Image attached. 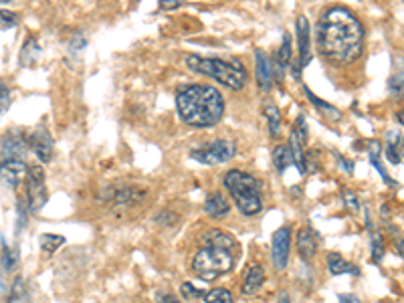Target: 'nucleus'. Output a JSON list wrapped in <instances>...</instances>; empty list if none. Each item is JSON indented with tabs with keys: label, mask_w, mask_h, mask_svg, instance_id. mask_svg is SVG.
<instances>
[{
	"label": "nucleus",
	"mask_w": 404,
	"mask_h": 303,
	"mask_svg": "<svg viewBox=\"0 0 404 303\" xmlns=\"http://www.w3.org/2000/svg\"><path fill=\"white\" fill-rule=\"evenodd\" d=\"M180 293L186 297V300H198V297H202V291L200 289H196L192 283H182V287H180Z\"/></svg>",
	"instance_id": "30"
},
{
	"label": "nucleus",
	"mask_w": 404,
	"mask_h": 303,
	"mask_svg": "<svg viewBox=\"0 0 404 303\" xmlns=\"http://www.w3.org/2000/svg\"><path fill=\"white\" fill-rule=\"evenodd\" d=\"M6 2H10V0H0V4H6Z\"/></svg>",
	"instance_id": "42"
},
{
	"label": "nucleus",
	"mask_w": 404,
	"mask_h": 303,
	"mask_svg": "<svg viewBox=\"0 0 404 303\" xmlns=\"http://www.w3.org/2000/svg\"><path fill=\"white\" fill-rule=\"evenodd\" d=\"M47 202L45 172L41 166H28L27 174V204L32 213H41Z\"/></svg>",
	"instance_id": "7"
},
{
	"label": "nucleus",
	"mask_w": 404,
	"mask_h": 303,
	"mask_svg": "<svg viewBox=\"0 0 404 303\" xmlns=\"http://www.w3.org/2000/svg\"><path fill=\"white\" fill-rule=\"evenodd\" d=\"M340 297V303H362L356 295H346V293H342V295H338Z\"/></svg>",
	"instance_id": "37"
},
{
	"label": "nucleus",
	"mask_w": 404,
	"mask_h": 303,
	"mask_svg": "<svg viewBox=\"0 0 404 303\" xmlns=\"http://www.w3.org/2000/svg\"><path fill=\"white\" fill-rule=\"evenodd\" d=\"M180 117L194 128H211L224 113V99L211 85H184L176 93Z\"/></svg>",
	"instance_id": "2"
},
{
	"label": "nucleus",
	"mask_w": 404,
	"mask_h": 303,
	"mask_svg": "<svg viewBox=\"0 0 404 303\" xmlns=\"http://www.w3.org/2000/svg\"><path fill=\"white\" fill-rule=\"evenodd\" d=\"M297 251H299V257L305 259V261H311L316 257V251H318V243L314 239V233L309 228L301 231L297 235Z\"/></svg>",
	"instance_id": "17"
},
{
	"label": "nucleus",
	"mask_w": 404,
	"mask_h": 303,
	"mask_svg": "<svg viewBox=\"0 0 404 303\" xmlns=\"http://www.w3.org/2000/svg\"><path fill=\"white\" fill-rule=\"evenodd\" d=\"M190 71L206 75L220 85L239 91L247 83V71L239 61H224V59H204V57L190 55L186 59Z\"/></svg>",
	"instance_id": "3"
},
{
	"label": "nucleus",
	"mask_w": 404,
	"mask_h": 303,
	"mask_svg": "<svg viewBox=\"0 0 404 303\" xmlns=\"http://www.w3.org/2000/svg\"><path fill=\"white\" fill-rule=\"evenodd\" d=\"M294 134H296L297 138L301 139L303 144L307 141V124H305V117L303 115H299L296 121V128H294Z\"/></svg>",
	"instance_id": "31"
},
{
	"label": "nucleus",
	"mask_w": 404,
	"mask_h": 303,
	"mask_svg": "<svg viewBox=\"0 0 404 303\" xmlns=\"http://www.w3.org/2000/svg\"><path fill=\"white\" fill-rule=\"evenodd\" d=\"M307 97H309V99L314 101V106H316V108H320L325 115H329V117H334V119H340V117H342V111L336 110V108H331V106H327V104L322 101L320 97H316L309 89H307Z\"/></svg>",
	"instance_id": "28"
},
{
	"label": "nucleus",
	"mask_w": 404,
	"mask_h": 303,
	"mask_svg": "<svg viewBox=\"0 0 404 303\" xmlns=\"http://www.w3.org/2000/svg\"><path fill=\"white\" fill-rule=\"evenodd\" d=\"M190 156L196 162H202V164H224V162H229V160H233L237 156V146L231 139H218V141L206 144V146H202L198 150H192Z\"/></svg>",
	"instance_id": "6"
},
{
	"label": "nucleus",
	"mask_w": 404,
	"mask_h": 303,
	"mask_svg": "<svg viewBox=\"0 0 404 303\" xmlns=\"http://www.w3.org/2000/svg\"><path fill=\"white\" fill-rule=\"evenodd\" d=\"M401 150H403V156H401V158H404V139H403V148H401Z\"/></svg>",
	"instance_id": "43"
},
{
	"label": "nucleus",
	"mask_w": 404,
	"mask_h": 303,
	"mask_svg": "<svg viewBox=\"0 0 404 303\" xmlns=\"http://www.w3.org/2000/svg\"><path fill=\"white\" fill-rule=\"evenodd\" d=\"M279 303H291V302H289V295H287V293H281V297H279Z\"/></svg>",
	"instance_id": "39"
},
{
	"label": "nucleus",
	"mask_w": 404,
	"mask_h": 303,
	"mask_svg": "<svg viewBox=\"0 0 404 303\" xmlns=\"http://www.w3.org/2000/svg\"><path fill=\"white\" fill-rule=\"evenodd\" d=\"M297 43H299V61L296 65V77H299V69H303L311 59V39H309V23L305 17L297 19Z\"/></svg>",
	"instance_id": "11"
},
{
	"label": "nucleus",
	"mask_w": 404,
	"mask_h": 303,
	"mask_svg": "<svg viewBox=\"0 0 404 303\" xmlns=\"http://www.w3.org/2000/svg\"><path fill=\"white\" fill-rule=\"evenodd\" d=\"M378 154H380V144H378V141H372V144H370V162H372V166L376 168V172L382 176V180H384L388 186H396V182L388 176V172L384 170V166L380 164Z\"/></svg>",
	"instance_id": "23"
},
{
	"label": "nucleus",
	"mask_w": 404,
	"mask_h": 303,
	"mask_svg": "<svg viewBox=\"0 0 404 303\" xmlns=\"http://www.w3.org/2000/svg\"><path fill=\"white\" fill-rule=\"evenodd\" d=\"M28 144H30V150L35 152V156H37L43 164L51 162V158H53V139H51L47 130H37V132L30 136Z\"/></svg>",
	"instance_id": "12"
},
{
	"label": "nucleus",
	"mask_w": 404,
	"mask_h": 303,
	"mask_svg": "<svg viewBox=\"0 0 404 303\" xmlns=\"http://www.w3.org/2000/svg\"><path fill=\"white\" fill-rule=\"evenodd\" d=\"M366 224H368L370 239H372V261H374V263H378V261L382 259V253H384V247H382V237H380V233H376V231H374V226H372L370 217L366 219Z\"/></svg>",
	"instance_id": "26"
},
{
	"label": "nucleus",
	"mask_w": 404,
	"mask_h": 303,
	"mask_svg": "<svg viewBox=\"0 0 404 303\" xmlns=\"http://www.w3.org/2000/svg\"><path fill=\"white\" fill-rule=\"evenodd\" d=\"M275 81V69H273V63L271 59L263 51H257V83H259V89L263 93L271 91Z\"/></svg>",
	"instance_id": "13"
},
{
	"label": "nucleus",
	"mask_w": 404,
	"mask_h": 303,
	"mask_svg": "<svg viewBox=\"0 0 404 303\" xmlns=\"http://www.w3.org/2000/svg\"><path fill=\"white\" fill-rule=\"evenodd\" d=\"M235 259H237L235 251L204 245L192 259V271L196 273V277H200L204 281H215L220 275H227L233 269Z\"/></svg>",
	"instance_id": "5"
},
{
	"label": "nucleus",
	"mask_w": 404,
	"mask_h": 303,
	"mask_svg": "<svg viewBox=\"0 0 404 303\" xmlns=\"http://www.w3.org/2000/svg\"><path fill=\"white\" fill-rule=\"evenodd\" d=\"M318 49L334 65L356 63L364 51V27L344 6H331L318 25Z\"/></svg>",
	"instance_id": "1"
},
{
	"label": "nucleus",
	"mask_w": 404,
	"mask_h": 303,
	"mask_svg": "<svg viewBox=\"0 0 404 303\" xmlns=\"http://www.w3.org/2000/svg\"><path fill=\"white\" fill-rule=\"evenodd\" d=\"M265 117H267L271 138H279L281 136V111L277 110V106L267 104L265 106Z\"/></svg>",
	"instance_id": "22"
},
{
	"label": "nucleus",
	"mask_w": 404,
	"mask_h": 303,
	"mask_svg": "<svg viewBox=\"0 0 404 303\" xmlns=\"http://www.w3.org/2000/svg\"><path fill=\"white\" fill-rule=\"evenodd\" d=\"M6 303H30V293L27 289V283L23 277H17L12 287H10V295H8V302Z\"/></svg>",
	"instance_id": "21"
},
{
	"label": "nucleus",
	"mask_w": 404,
	"mask_h": 303,
	"mask_svg": "<svg viewBox=\"0 0 404 303\" xmlns=\"http://www.w3.org/2000/svg\"><path fill=\"white\" fill-rule=\"evenodd\" d=\"M19 25V14L10 12V10H0V27L12 28Z\"/></svg>",
	"instance_id": "29"
},
{
	"label": "nucleus",
	"mask_w": 404,
	"mask_h": 303,
	"mask_svg": "<svg viewBox=\"0 0 404 303\" xmlns=\"http://www.w3.org/2000/svg\"><path fill=\"white\" fill-rule=\"evenodd\" d=\"M2 265L4 271H12L19 265V251L6 243H2Z\"/></svg>",
	"instance_id": "25"
},
{
	"label": "nucleus",
	"mask_w": 404,
	"mask_h": 303,
	"mask_svg": "<svg viewBox=\"0 0 404 303\" xmlns=\"http://www.w3.org/2000/svg\"><path fill=\"white\" fill-rule=\"evenodd\" d=\"M265 283V271L261 265H251V269L247 271L244 281H242V295H255Z\"/></svg>",
	"instance_id": "15"
},
{
	"label": "nucleus",
	"mask_w": 404,
	"mask_h": 303,
	"mask_svg": "<svg viewBox=\"0 0 404 303\" xmlns=\"http://www.w3.org/2000/svg\"><path fill=\"white\" fill-rule=\"evenodd\" d=\"M398 251H401V255L404 257V241H401V245H398Z\"/></svg>",
	"instance_id": "41"
},
{
	"label": "nucleus",
	"mask_w": 404,
	"mask_h": 303,
	"mask_svg": "<svg viewBox=\"0 0 404 303\" xmlns=\"http://www.w3.org/2000/svg\"><path fill=\"white\" fill-rule=\"evenodd\" d=\"M158 303H182L178 297H174L172 293H162L158 297Z\"/></svg>",
	"instance_id": "36"
},
{
	"label": "nucleus",
	"mask_w": 404,
	"mask_h": 303,
	"mask_svg": "<svg viewBox=\"0 0 404 303\" xmlns=\"http://www.w3.org/2000/svg\"><path fill=\"white\" fill-rule=\"evenodd\" d=\"M327 269H329L331 275H344V273H354V275H358V273H360L358 267H354L352 263H348V261H346L342 255H338V253H331V255L327 257Z\"/></svg>",
	"instance_id": "18"
},
{
	"label": "nucleus",
	"mask_w": 404,
	"mask_h": 303,
	"mask_svg": "<svg viewBox=\"0 0 404 303\" xmlns=\"http://www.w3.org/2000/svg\"><path fill=\"white\" fill-rule=\"evenodd\" d=\"M41 45L35 41V39H28V43L23 47V51H21V65H25V67H32V65H37L39 63V59H41Z\"/></svg>",
	"instance_id": "19"
},
{
	"label": "nucleus",
	"mask_w": 404,
	"mask_h": 303,
	"mask_svg": "<svg viewBox=\"0 0 404 303\" xmlns=\"http://www.w3.org/2000/svg\"><path fill=\"white\" fill-rule=\"evenodd\" d=\"M204 245H211V247H220L227 248V251H235L239 253V243L233 235H229L227 231H220V228H213L204 235Z\"/></svg>",
	"instance_id": "14"
},
{
	"label": "nucleus",
	"mask_w": 404,
	"mask_h": 303,
	"mask_svg": "<svg viewBox=\"0 0 404 303\" xmlns=\"http://www.w3.org/2000/svg\"><path fill=\"white\" fill-rule=\"evenodd\" d=\"M396 119H398V121H401V124H403V126H404V110L398 111V115H396Z\"/></svg>",
	"instance_id": "40"
},
{
	"label": "nucleus",
	"mask_w": 404,
	"mask_h": 303,
	"mask_svg": "<svg viewBox=\"0 0 404 303\" xmlns=\"http://www.w3.org/2000/svg\"><path fill=\"white\" fill-rule=\"evenodd\" d=\"M289 251H291V231H289V226H281L273 235V248H271L273 265L277 271H283L287 267Z\"/></svg>",
	"instance_id": "8"
},
{
	"label": "nucleus",
	"mask_w": 404,
	"mask_h": 303,
	"mask_svg": "<svg viewBox=\"0 0 404 303\" xmlns=\"http://www.w3.org/2000/svg\"><path fill=\"white\" fill-rule=\"evenodd\" d=\"M204 211L213 219H222V217H227L231 213V204L224 200V196L220 193H213L209 194V198L204 202Z\"/></svg>",
	"instance_id": "16"
},
{
	"label": "nucleus",
	"mask_w": 404,
	"mask_h": 303,
	"mask_svg": "<svg viewBox=\"0 0 404 303\" xmlns=\"http://www.w3.org/2000/svg\"><path fill=\"white\" fill-rule=\"evenodd\" d=\"M28 174V166L23 160H4L0 164V184L6 188H17Z\"/></svg>",
	"instance_id": "10"
},
{
	"label": "nucleus",
	"mask_w": 404,
	"mask_h": 303,
	"mask_svg": "<svg viewBox=\"0 0 404 303\" xmlns=\"http://www.w3.org/2000/svg\"><path fill=\"white\" fill-rule=\"evenodd\" d=\"M222 182H224V186L231 193V196L235 198V204L242 215L253 217V215L261 213V208H263V200H261L263 186L255 176L241 172V170H231V172H227Z\"/></svg>",
	"instance_id": "4"
},
{
	"label": "nucleus",
	"mask_w": 404,
	"mask_h": 303,
	"mask_svg": "<svg viewBox=\"0 0 404 303\" xmlns=\"http://www.w3.org/2000/svg\"><path fill=\"white\" fill-rule=\"evenodd\" d=\"M273 164H275L279 174H283L289 166L294 164V156H291L289 146H277L275 148V152H273Z\"/></svg>",
	"instance_id": "20"
},
{
	"label": "nucleus",
	"mask_w": 404,
	"mask_h": 303,
	"mask_svg": "<svg viewBox=\"0 0 404 303\" xmlns=\"http://www.w3.org/2000/svg\"><path fill=\"white\" fill-rule=\"evenodd\" d=\"M344 204H346V208H348L350 213H358V211H360V202H358L356 194L350 193V190L344 193Z\"/></svg>",
	"instance_id": "33"
},
{
	"label": "nucleus",
	"mask_w": 404,
	"mask_h": 303,
	"mask_svg": "<svg viewBox=\"0 0 404 303\" xmlns=\"http://www.w3.org/2000/svg\"><path fill=\"white\" fill-rule=\"evenodd\" d=\"M8 106H10V89L0 81V113L8 110Z\"/></svg>",
	"instance_id": "32"
},
{
	"label": "nucleus",
	"mask_w": 404,
	"mask_h": 303,
	"mask_svg": "<svg viewBox=\"0 0 404 303\" xmlns=\"http://www.w3.org/2000/svg\"><path fill=\"white\" fill-rule=\"evenodd\" d=\"M63 243H65V237H61V235H51V233L41 235V248L47 255H53L55 251L61 247Z\"/></svg>",
	"instance_id": "24"
},
{
	"label": "nucleus",
	"mask_w": 404,
	"mask_h": 303,
	"mask_svg": "<svg viewBox=\"0 0 404 303\" xmlns=\"http://www.w3.org/2000/svg\"><path fill=\"white\" fill-rule=\"evenodd\" d=\"M182 4V0H160L162 10H174Z\"/></svg>",
	"instance_id": "35"
},
{
	"label": "nucleus",
	"mask_w": 404,
	"mask_h": 303,
	"mask_svg": "<svg viewBox=\"0 0 404 303\" xmlns=\"http://www.w3.org/2000/svg\"><path fill=\"white\" fill-rule=\"evenodd\" d=\"M206 303H235V297L229 289L218 287V289H213L206 293Z\"/></svg>",
	"instance_id": "27"
},
{
	"label": "nucleus",
	"mask_w": 404,
	"mask_h": 303,
	"mask_svg": "<svg viewBox=\"0 0 404 303\" xmlns=\"http://www.w3.org/2000/svg\"><path fill=\"white\" fill-rule=\"evenodd\" d=\"M28 148L30 144L19 132H8L0 139V154L4 156V160H21L27 154Z\"/></svg>",
	"instance_id": "9"
},
{
	"label": "nucleus",
	"mask_w": 404,
	"mask_h": 303,
	"mask_svg": "<svg viewBox=\"0 0 404 303\" xmlns=\"http://www.w3.org/2000/svg\"><path fill=\"white\" fill-rule=\"evenodd\" d=\"M390 93H392L396 99H401L404 95V81L401 77H392V79H390Z\"/></svg>",
	"instance_id": "34"
},
{
	"label": "nucleus",
	"mask_w": 404,
	"mask_h": 303,
	"mask_svg": "<svg viewBox=\"0 0 404 303\" xmlns=\"http://www.w3.org/2000/svg\"><path fill=\"white\" fill-rule=\"evenodd\" d=\"M340 162H342V166H344V170H346L348 174H352V172H354V170H352V162H346L344 158H340Z\"/></svg>",
	"instance_id": "38"
}]
</instances>
